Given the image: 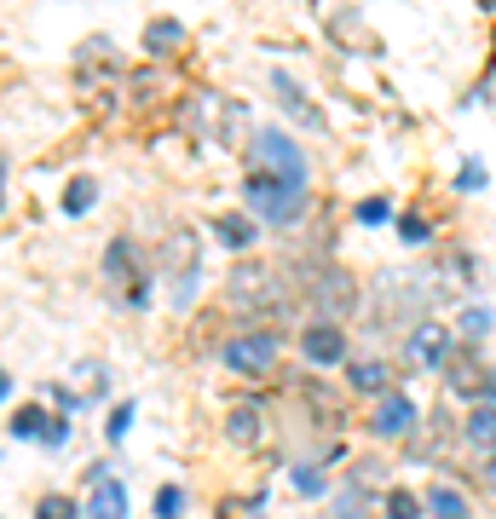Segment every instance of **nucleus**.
<instances>
[{
	"mask_svg": "<svg viewBox=\"0 0 496 519\" xmlns=\"http://www.w3.org/2000/svg\"><path fill=\"white\" fill-rule=\"evenodd\" d=\"M277 358H283V341H277V329H248L225 346V364L237 375H272Z\"/></svg>",
	"mask_w": 496,
	"mask_h": 519,
	"instance_id": "obj_3",
	"label": "nucleus"
},
{
	"mask_svg": "<svg viewBox=\"0 0 496 519\" xmlns=\"http://www.w3.org/2000/svg\"><path fill=\"white\" fill-rule=\"evenodd\" d=\"M231 301L237 306H277L283 301V289L272 283V265H243V272L231 277Z\"/></svg>",
	"mask_w": 496,
	"mask_h": 519,
	"instance_id": "obj_5",
	"label": "nucleus"
},
{
	"mask_svg": "<svg viewBox=\"0 0 496 519\" xmlns=\"http://www.w3.org/2000/svg\"><path fill=\"white\" fill-rule=\"evenodd\" d=\"M6 392H12V375H6V370H0V404H6Z\"/></svg>",
	"mask_w": 496,
	"mask_h": 519,
	"instance_id": "obj_31",
	"label": "nucleus"
},
{
	"mask_svg": "<svg viewBox=\"0 0 496 519\" xmlns=\"http://www.w3.org/2000/svg\"><path fill=\"white\" fill-rule=\"evenodd\" d=\"M35 519H75V502H70V496H46Z\"/></svg>",
	"mask_w": 496,
	"mask_h": 519,
	"instance_id": "obj_25",
	"label": "nucleus"
},
{
	"mask_svg": "<svg viewBox=\"0 0 496 519\" xmlns=\"http://www.w3.org/2000/svg\"><path fill=\"white\" fill-rule=\"evenodd\" d=\"M87 519H128V485L121 479H92V496H87Z\"/></svg>",
	"mask_w": 496,
	"mask_h": 519,
	"instance_id": "obj_7",
	"label": "nucleus"
},
{
	"mask_svg": "<svg viewBox=\"0 0 496 519\" xmlns=\"http://www.w3.org/2000/svg\"><path fill=\"white\" fill-rule=\"evenodd\" d=\"M444 352H451V329H439V323H422V329H415V335H410V358H415V364H444Z\"/></svg>",
	"mask_w": 496,
	"mask_h": 519,
	"instance_id": "obj_10",
	"label": "nucleus"
},
{
	"mask_svg": "<svg viewBox=\"0 0 496 519\" xmlns=\"http://www.w3.org/2000/svg\"><path fill=\"white\" fill-rule=\"evenodd\" d=\"M272 87H277V99H283V104L294 110V116H300V121H306V128H323V116H318V110H312V104H306V99H300V87H294V82H289V75H283V70H277V75H272Z\"/></svg>",
	"mask_w": 496,
	"mask_h": 519,
	"instance_id": "obj_14",
	"label": "nucleus"
},
{
	"mask_svg": "<svg viewBox=\"0 0 496 519\" xmlns=\"http://www.w3.org/2000/svg\"><path fill=\"white\" fill-rule=\"evenodd\" d=\"M462 433H468L473 450H496V404H491V399L468 404V421H462Z\"/></svg>",
	"mask_w": 496,
	"mask_h": 519,
	"instance_id": "obj_11",
	"label": "nucleus"
},
{
	"mask_svg": "<svg viewBox=\"0 0 496 519\" xmlns=\"http://www.w3.org/2000/svg\"><path fill=\"white\" fill-rule=\"evenodd\" d=\"M64 438H70V421H64V416H52V421H46V433H41V445H52V450H58Z\"/></svg>",
	"mask_w": 496,
	"mask_h": 519,
	"instance_id": "obj_28",
	"label": "nucleus"
},
{
	"mask_svg": "<svg viewBox=\"0 0 496 519\" xmlns=\"http://www.w3.org/2000/svg\"><path fill=\"white\" fill-rule=\"evenodd\" d=\"M243 202L266 219V226H294V219L306 214V191L272 179V173H248V179H243Z\"/></svg>",
	"mask_w": 496,
	"mask_h": 519,
	"instance_id": "obj_1",
	"label": "nucleus"
},
{
	"mask_svg": "<svg viewBox=\"0 0 496 519\" xmlns=\"http://www.w3.org/2000/svg\"><path fill=\"white\" fill-rule=\"evenodd\" d=\"M92 197H99V185H92V179H70L64 185V214H87Z\"/></svg>",
	"mask_w": 496,
	"mask_h": 519,
	"instance_id": "obj_17",
	"label": "nucleus"
},
{
	"mask_svg": "<svg viewBox=\"0 0 496 519\" xmlns=\"http://www.w3.org/2000/svg\"><path fill=\"white\" fill-rule=\"evenodd\" d=\"M485 491H496V456L485 462Z\"/></svg>",
	"mask_w": 496,
	"mask_h": 519,
	"instance_id": "obj_30",
	"label": "nucleus"
},
{
	"mask_svg": "<svg viewBox=\"0 0 496 519\" xmlns=\"http://www.w3.org/2000/svg\"><path fill=\"white\" fill-rule=\"evenodd\" d=\"M0 208H6V202H0Z\"/></svg>",
	"mask_w": 496,
	"mask_h": 519,
	"instance_id": "obj_32",
	"label": "nucleus"
},
{
	"mask_svg": "<svg viewBox=\"0 0 496 519\" xmlns=\"http://www.w3.org/2000/svg\"><path fill=\"white\" fill-rule=\"evenodd\" d=\"M427 514L433 519H468V496H462L456 485H433V491H427Z\"/></svg>",
	"mask_w": 496,
	"mask_h": 519,
	"instance_id": "obj_13",
	"label": "nucleus"
},
{
	"mask_svg": "<svg viewBox=\"0 0 496 519\" xmlns=\"http://www.w3.org/2000/svg\"><path fill=\"white\" fill-rule=\"evenodd\" d=\"M398 237H405V243H427V219H398Z\"/></svg>",
	"mask_w": 496,
	"mask_h": 519,
	"instance_id": "obj_27",
	"label": "nucleus"
},
{
	"mask_svg": "<svg viewBox=\"0 0 496 519\" xmlns=\"http://www.w3.org/2000/svg\"><path fill=\"white\" fill-rule=\"evenodd\" d=\"M358 219H364V226H386V219H393V202H386V197H364Z\"/></svg>",
	"mask_w": 496,
	"mask_h": 519,
	"instance_id": "obj_21",
	"label": "nucleus"
},
{
	"mask_svg": "<svg viewBox=\"0 0 496 519\" xmlns=\"http://www.w3.org/2000/svg\"><path fill=\"white\" fill-rule=\"evenodd\" d=\"M386 519H415V496L410 491H393V496H386Z\"/></svg>",
	"mask_w": 496,
	"mask_h": 519,
	"instance_id": "obj_24",
	"label": "nucleus"
},
{
	"mask_svg": "<svg viewBox=\"0 0 496 519\" xmlns=\"http://www.w3.org/2000/svg\"><path fill=\"white\" fill-rule=\"evenodd\" d=\"M312 301L329 312V323H340V312H347L352 301H358V289H352V277H340V272H323L312 283Z\"/></svg>",
	"mask_w": 496,
	"mask_h": 519,
	"instance_id": "obj_8",
	"label": "nucleus"
},
{
	"mask_svg": "<svg viewBox=\"0 0 496 519\" xmlns=\"http://www.w3.org/2000/svg\"><path fill=\"white\" fill-rule=\"evenodd\" d=\"M104 277L110 283H128V301H145V283L133 277V243L116 237L110 248H104Z\"/></svg>",
	"mask_w": 496,
	"mask_h": 519,
	"instance_id": "obj_9",
	"label": "nucleus"
},
{
	"mask_svg": "<svg viewBox=\"0 0 496 519\" xmlns=\"http://www.w3.org/2000/svg\"><path fill=\"white\" fill-rule=\"evenodd\" d=\"M46 421H52L46 410H18V416H12V433H18V438H41Z\"/></svg>",
	"mask_w": 496,
	"mask_h": 519,
	"instance_id": "obj_19",
	"label": "nucleus"
},
{
	"mask_svg": "<svg viewBox=\"0 0 496 519\" xmlns=\"http://www.w3.org/2000/svg\"><path fill=\"white\" fill-rule=\"evenodd\" d=\"M294 485H300L306 496H318V491H323V474H318V462H300V467H294Z\"/></svg>",
	"mask_w": 496,
	"mask_h": 519,
	"instance_id": "obj_22",
	"label": "nucleus"
},
{
	"mask_svg": "<svg viewBox=\"0 0 496 519\" xmlns=\"http://www.w3.org/2000/svg\"><path fill=\"white\" fill-rule=\"evenodd\" d=\"M462 191H479V185H485V162H468V168H462Z\"/></svg>",
	"mask_w": 496,
	"mask_h": 519,
	"instance_id": "obj_29",
	"label": "nucleus"
},
{
	"mask_svg": "<svg viewBox=\"0 0 496 519\" xmlns=\"http://www.w3.org/2000/svg\"><path fill=\"white\" fill-rule=\"evenodd\" d=\"M410 421H415V404H410V392H381V404H376V428L381 438H398V433H410Z\"/></svg>",
	"mask_w": 496,
	"mask_h": 519,
	"instance_id": "obj_6",
	"label": "nucleus"
},
{
	"mask_svg": "<svg viewBox=\"0 0 496 519\" xmlns=\"http://www.w3.org/2000/svg\"><path fill=\"white\" fill-rule=\"evenodd\" d=\"M214 231H220L225 248H248V243H254V219H243V214H220V219H214Z\"/></svg>",
	"mask_w": 496,
	"mask_h": 519,
	"instance_id": "obj_15",
	"label": "nucleus"
},
{
	"mask_svg": "<svg viewBox=\"0 0 496 519\" xmlns=\"http://www.w3.org/2000/svg\"><path fill=\"white\" fill-rule=\"evenodd\" d=\"M225 433L237 438V445H254V438H260V410H254V404H243V410H231Z\"/></svg>",
	"mask_w": 496,
	"mask_h": 519,
	"instance_id": "obj_16",
	"label": "nucleus"
},
{
	"mask_svg": "<svg viewBox=\"0 0 496 519\" xmlns=\"http://www.w3.org/2000/svg\"><path fill=\"white\" fill-rule=\"evenodd\" d=\"M185 46V24L179 18H150L145 24V53H174Z\"/></svg>",
	"mask_w": 496,
	"mask_h": 519,
	"instance_id": "obj_12",
	"label": "nucleus"
},
{
	"mask_svg": "<svg viewBox=\"0 0 496 519\" xmlns=\"http://www.w3.org/2000/svg\"><path fill=\"white\" fill-rule=\"evenodd\" d=\"M254 156H260V173H272V179H283V185H294V191H306V156L294 150L289 133L260 128V133H254Z\"/></svg>",
	"mask_w": 496,
	"mask_h": 519,
	"instance_id": "obj_2",
	"label": "nucleus"
},
{
	"mask_svg": "<svg viewBox=\"0 0 496 519\" xmlns=\"http://www.w3.org/2000/svg\"><path fill=\"white\" fill-rule=\"evenodd\" d=\"M128 428H133V404H116L110 421H104V433H110V438H128Z\"/></svg>",
	"mask_w": 496,
	"mask_h": 519,
	"instance_id": "obj_23",
	"label": "nucleus"
},
{
	"mask_svg": "<svg viewBox=\"0 0 496 519\" xmlns=\"http://www.w3.org/2000/svg\"><path fill=\"white\" fill-rule=\"evenodd\" d=\"M185 514V491H179V485H162V491H157V519H179Z\"/></svg>",
	"mask_w": 496,
	"mask_h": 519,
	"instance_id": "obj_20",
	"label": "nucleus"
},
{
	"mask_svg": "<svg viewBox=\"0 0 496 519\" xmlns=\"http://www.w3.org/2000/svg\"><path fill=\"white\" fill-rule=\"evenodd\" d=\"M300 352H306V364H318V370H335L340 358H347V329H340V323H329V318L306 323V329H300Z\"/></svg>",
	"mask_w": 496,
	"mask_h": 519,
	"instance_id": "obj_4",
	"label": "nucleus"
},
{
	"mask_svg": "<svg viewBox=\"0 0 496 519\" xmlns=\"http://www.w3.org/2000/svg\"><path fill=\"white\" fill-rule=\"evenodd\" d=\"M352 387L358 392H386V364L376 358V364H352Z\"/></svg>",
	"mask_w": 496,
	"mask_h": 519,
	"instance_id": "obj_18",
	"label": "nucleus"
},
{
	"mask_svg": "<svg viewBox=\"0 0 496 519\" xmlns=\"http://www.w3.org/2000/svg\"><path fill=\"white\" fill-rule=\"evenodd\" d=\"M462 329H468V335H485V329H491V312H485V306H468V312H462Z\"/></svg>",
	"mask_w": 496,
	"mask_h": 519,
	"instance_id": "obj_26",
	"label": "nucleus"
}]
</instances>
